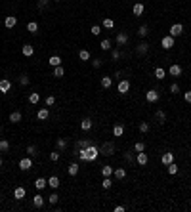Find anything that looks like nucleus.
<instances>
[{"label":"nucleus","instance_id":"obj_1","mask_svg":"<svg viewBox=\"0 0 191 212\" xmlns=\"http://www.w3.org/2000/svg\"><path fill=\"white\" fill-rule=\"evenodd\" d=\"M84 151H86V159H88V161H96L97 155H100V149H97L96 145H92V143H90Z\"/></svg>","mask_w":191,"mask_h":212},{"label":"nucleus","instance_id":"obj_2","mask_svg":"<svg viewBox=\"0 0 191 212\" xmlns=\"http://www.w3.org/2000/svg\"><path fill=\"white\" fill-rule=\"evenodd\" d=\"M113 151H115V145H113L111 141H105V143L101 145V149H100V153L107 155V157H111V155H113Z\"/></svg>","mask_w":191,"mask_h":212},{"label":"nucleus","instance_id":"obj_3","mask_svg":"<svg viewBox=\"0 0 191 212\" xmlns=\"http://www.w3.org/2000/svg\"><path fill=\"white\" fill-rule=\"evenodd\" d=\"M147 161H149V157H147V153H145V151L136 153V162H138L140 166H145V164H147Z\"/></svg>","mask_w":191,"mask_h":212},{"label":"nucleus","instance_id":"obj_4","mask_svg":"<svg viewBox=\"0 0 191 212\" xmlns=\"http://www.w3.org/2000/svg\"><path fill=\"white\" fill-rule=\"evenodd\" d=\"M182 33H183V25H182V23H174V25L170 27V37L176 38V37H180Z\"/></svg>","mask_w":191,"mask_h":212},{"label":"nucleus","instance_id":"obj_5","mask_svg":"<svg viewBox=\"0 0 191 212\" xmlns=\"http://www.w3.org/2000/svg\"><path fill=\"white\" fill-rule=\"evenodd\" d=\"M145 100L149 101V103H155V101H159V92H157V90H147V94H145Z\"/></svg>","mask_w":191,"mask_h":212},{"label":"nucleus","instance_id":"obj_6","mask_svg":"<svg viewBox=\"0 0 191 212\" xmlns=\"http://www.w3.org/2000/svg\"><path fill=\"white\" fill-rule=\"evenodd\" d=\"M161 46L164 48V50H170V48L174 46V37H170V34H168V37H164L161 40Z\"/></svg>","mask_w":191,"mask_h":212},{"label":"nucleus","instance_id":"obj_7","mask_svg":"<svg viewBox=\"0 0 191 212\" xmlns=\"http://www.w3.org/2000/svg\"><path fill=\"white\" fill-rule=\"evenodd\" d=\"M130 92V82L128 80H121L118 82V94H128Z\"/></svg>","mask_w":191,"mask_h":212},{"label":"nucleus","instance_id":"obj_8","mask_svg":"<svg viewBox=\"0 0 191 212\" xmlns=\"http://www.w3.org/2000/svg\"><path fill=\"white\" fill-rule=\"evenodd\" d=\"M31 166H33L31 157H25V159H21V161H19V168H21V170H29Z\"/></svg>","mask_w":191,"mask_h":212},{"label":"nucleus","instance_id":"obj_9","mask_svg":"<svg viewBox=\"0 0 191 212\" xmlns=\"http://www.w3.org/2000/svg\"><path fill=\"white\" fill-rule=\"evenodd\" d=\"M16 23H17V17L16 16H8V17L4 19V27H8V29H13Z\"/></svg>","mask_w":191,"mask_h":212},{"label":"nucleus","instance_id":"obj_10","mask_svg":"<svg viewBox=\"0 0 191 212\" xmlns=\"http://www.w3.org/2000/svg\"><path fill=\"white\" fill-rule=\"evenodd\" d=\"M10 88H12V82L8 79H2V80H0V92H2V94L10 92Z\"/></svg>","mask_w":191,"mask_h":212},{"label":"nucleus","instance_id":"obj_11","mask_svg":"<svg viewBox=\"0 0 191 212\" xmlns=\"http://www.w3.org/2000/svg\"><path fill=\"white\" fill-rule=\"evenodd\" d=\"M126 42H128V34H126V33H118L117 34V44L118 46H124Z\"/></svg>","mask_w":191,"mask_h":212},{"label":"nucleus","instance_id":"obj_12","mask_svg":"<svg viewBox=\"0 0 191 212\" xmlns=\"http://www.w3.org/2000/svg\"><path fill=\"white\" fill-rule=\"evenodd\" d=\"M143 4H141V2H136V4H134V8H132V13H134V16H141V13H143Z\"/></svg>","mask_w":191,"mask_h":212},{"label":"nucleus","instance_id":"obj_13","mask_svg":"<svg viewBox=\"0 0 191 212\" xmlns=\"http://www.w3.org/2000/svg\"><path fill=\"white\" fill-rule=\"evenodd\" d=\"M161 161H162V164H166V166H168L170 162H174V153H164Z\"/></svg>","mask_w":191,"mask_h":212},{"label":"nucleus","instance_id":"obj_14","mask_svg":"<svg viewBox=\"0 0 191 212\" xmlns=\"http://www.w3.org/2000/svg\"><path fill=\"white\" fill-rule=\"evenodd\" d=\"M147 50H149V44H147V42H140L138 48H136V52H138V54H141V55L147 54Z\"/></svg>","mask_w":191,"mask_h":212},{"label":"nucleus","instance_id":"obj_15","mask_svg":"<svg viewBox=\"0 0 191 212\" xmlns=\"http://www.w3.org/2000/svg\"><path fill=\"white\" fill-rule=\"evenodd\" d=\"M33 204H34V208H42V204H44V197H42V195H34Z\"/></svg>","mask_w":191,"mask_h":212},{"label":"nucleus","instance_id":"obj_16","mask_svg":"<svg viewBox=\"0 0 191 212\" xmlns=\"http://www.w3.org/2000/svg\"><path fill=\"white\" fill-rule=\"evenodd\" d=\"M90 128H92V121H90V118H82V121H80V130L88 132Z\"/></svg>","mask_w":191,"mask_h":212},{"label":"nucleus","instance_id":"obj_17","mask_svg":"<svg viewBox=\"0 0 191 212\" xmlns=\"http://www.w3.org/2000/svg\"><path fill=\"white\" fill-rule=\"evenodd\" d=\"M48 186V180H44V178H37V180H34V187H37V189H44Z\"/></svg>","mask_w":191,"mask_h":212},{"label":"nucleus","instance_id":"obj_18","mask_svg":"<svg viewBox=\"0 0 191 212\" xmlns=\"http://www.w3.org/2000/svg\"><path fill=\"white\" fill-rule=\"evenodd\" d=\"M122 134H124V126L122 124H115V126H113V136H122Z\"/></svg>","mask_w":191,"mask_h":212},{"label":"nucleus","instance_id":"obj_19","mask_svg":"<svg viewBox=\"0 0 191 212\" xmlns=\"http://www.w3.org/2000/svg\"><path fill=\"white\" fill-rule=\"evenodd\" d=\"M67 170H69V174H71V176H76V174H79V170H80V166L76 164V162H71Z\"/></svg>","mask_w":191,"mask_h":212},{"label":"nucleus","instance_id":"obj_20","mask_svg":"<svg viewBox=\"0 0 191 212\" xmlns=\"http://www.w3.org/2000/svg\"><path fill=\"white\" fill-rule=\"evenodd\" d=\"M168 73H170L172 76H180V75H182V67H180V65H170Z\"/></svg>","mask_w":191,"mask_h":212},{"label":"nucleus","instance_id":"obj_21","mask_svg":"<svg viewBox=\"0 0 191 212\" xmlns=\"http://www.w3.org/2000/svg\"><path fill=\"white\" fill-rule=\"evenodd\" d=\"M25 187H16V189H13V197H16V199H23V197H25Z\"/></svg>","mask_w":191,"mask_h":212},{"label":"nucleus","instance_id":"obj_22","mask_svg":"<svg viewBox=\"0 0 191 212\" xmlns=\"http://www.w3.org/2000/svg\"><path fill=\"white\" fill-rule=\"evenodd\" d=\"M113 174H115L117 180H122L126 178V168H117V170H113Z\"/></svg>","mask_w":191,"mask_h":212},{"label":"nucleus","instance_id":"obj_23","mask_svg":"<svg viewBox=\"0 0 191 212\" xmlns=\"http://www.w3.org/2000/svg\"><path fill=\"white\" fill-rule=\"evenodd\" d=\"M155 118H157V121H159L161 124H164V121H166V113H164V111H161V109H159L157 113H155Z\"/></svg>","mask_w":191,"mask_h":212},{"label":"nucleus","instance_id":"obj_24","mask_svg":"<svg viewBox=\"0 0 191 212\" xmlns=\"http://www.w3.org/2000/svg\"><path fill=\"white\" fill-rule=\"evenodd\" d=\"M48 186H50V187H59V178H58V176H50V180H48Z\"/></svg>","mask_w":191,"mask_h":212},{"label":"nucleus","instance_id":"obj_25","mask_svg":"<svg viewBox=\"0 0 191 212\" xmlns=\"http://www.w3.org/2000/svg\"><path fill=\"white\" fill-rule=\"evenodd\" d=\"M65 75V69H63L61 65H58V67H54V76L55 79H61V76Z\"/></svg>","mask_w":191,"mask_h":212},{"label":"nucleus","instance_id":"obj_26","mask_svg":"<svg viewBox=\"0 0 191 212\" xmlns=\"http://www.w3.org/2000/svg\"><path fill=\"white\" fill-rule=\"evenodd\" d=\"M10 122H21V111H13L10 115Z\"/></svg>","mask_w":191,"mask_h":212},{"label":"nucleus","instance_id":"obj_27","mask_svg":"<svg viewBox=\"0 0 191 212\" xmlns=\"http://www.w3.org/2000/svg\"><path fill=\"white\" fill-rule=\"evenodd\" d=\"M113 79L111 76H101V88H111Z\"/></svg>","mask_w":191,"mask_h":212},{"label":"nucleus","instance_id":"obj_28","mask_svg":"<svg viewBox=\"0 0 191 212\" xmlns=\"http://www.w3.org/2000/svg\"><path fill=\"white\" fill-rule=\"evenodd\" d=\"M29 101H31L33 105H37V103L40 101V94H38V92H33V94H29Z\"/></svg>","mask_w":191,"mask_h":212},{"label":"nucleus","instance_id":"obj_29","mask_svg":"<svg viewBox=\"0 0 191 212\" xmlns=\"http://www.w3.org/2000/svg\"><path fill=\"white\" fill-rule=\"evenodd\" d=\"M33 54H34V48H33L31 44H25V46H23V55H27V58H31Z\"/></svg>","mask_w":191,"mask_h":212},{"label":"nucleus","instance_id":"obj_30","mask_svg":"<svg viewBox=\"0 0 191 212\" xmlns=\"http://www.w3.org/2000/svg\"><path fill=\"white\" fill-rule=\"evenodd\" d=\"M27 31H29L31 34H37V33H38V25L34 23V21H31V23L27 25Z\"/></svg>","mask_w":191,"mask_h":212},{"label":"nucleus","instance_id":"obj_31","mask_svg":"<svg viewBox=\"0 0 191 212\" xmlns=\"http://www.w3.org/2000/svg\"><path fill=\"white\" fill-rule=\"evenodd\" d=\"M0 151H2V153L10 151V141L8 140H0Z\"/></svg>","mask_w":191,"mask_h":212},{"label":"nucleus","instance_id":"obj_32","mask_svg":"<svg viewBox=\"0 0 191 212\" xmlns=\"http://www.w3.org/2000/svg\"><path fill=\"white\" fill-rule=\"evenodd\" d=\"M100 48H101V50H105V52L111 50V40H109V38H103L101 44H100Z\"/></svg>","mask_w":191,"mask_h":212},{"label":"nucleus","instance_id":"obj_33","mask_svg":"<svg viewBox=\"0 0 191 212\" xmlns=\"http://www.w3.org/2000/svg\"><path fill=\"white\" fill-rule=\"evenodd\" d=\"M50 65H52V67L61 65V58H59V55H52V58H50Z\"/></svg>","mask_w":191,"mask_h":212},{"label":"nucleus","instance_id":"obj_34","mask_svg":"<svg viewBox=\"0 0 191 212\" xmlns=\"http://www.w3.org/2000/svg\"><path fill=\"white\" fill-rule=\"evenodd\" d=\"M103 27L105 29H113V27H115V21H113L111 17H105L103 19Z\"/></svg>","mask_w":191,"mask_h":212},{"label":"nucleus","instance_id":"obj_35","mask_svg":"<svg viewBox=\"0 0 191 212\" xmlns=\"http://www.w3.org/2000/svg\"><path fill=\"white\" fill-rule=\"evenodd\" d=\"M134 151H136V153L145 151V143H143V141H136V143H134Z\"/></svg>","mask_w":191,"mask_h":212},{"label":"nucleus","instance_id":"obj_36","mask_svg":"<svg viewBox=\"0 0 191 212\" xmlns=\"http://www.w3.org/2000/svg\"><path fill=\"white\" fill-rule=\"evenodd\" d=\"M164 69H162V67H157V69H155V76H157V79L159 80H162V79H164Z\"/></svg>","mask_w":191,"mask_h":212},{"label":"nucleus","instance_id":"obj_37","mask_svg":"<svg viewBox=\"0 0 191 212\" xmlns=\"http://www.w3.org/2000/svg\"><path fill=\"white\" fill-rule=\"evenodd\" d=\"M79 58H80L82 61H88V59H90V52H88V50H80V52H79Z\"/></svg>","mask_w":191,"mask_h":212},{"label":"nucleus","instance_id":"obj_38","mask_svg":"<svg viewBox=\"0 0 191 212\" xmlns=\"http://www.w3.org/2000/svg\"><path fill=\"white\" fill-rule=\"evenodd\" d=\"M48 115H50V111H48V109H40L38 111V118H40V121H46Z\"/></svg>","mask_w":191,"mask_h":212},{"label":"nucleus","instance_id":"obj_39","mask_svg":"<svg viewBox=\"0 0 191 212\" xmlns=\"http://www.w3.org/2000/svg\"><path fill=\"white\" fill-rule=\"evenodd\" d=\"M147 33H149V29H147V25H141L140 29H138V34H140L141 38H143V37H147Z\"/></svg>","mask_w":191,"mask_h":212},{"label":"nucleus","instance_id":"obj_40","mask_svg":"<svg viewBox=\"0 0 191 212\" xmlns=\"http://www.w3.org/2000/svg\"><path fill=\"white\" fill-rule=\"evenodd\" d=\"M166 170H168V174H170V176H174V174H178V166H176L174 162H170V164H168V168H166Z\"/></svg>","mask_w":191,"mask_h":212},{"label":"nucleus","instance_id":"obj_41","mask_svg":"<svg viewBox=\"0 0 191 212\" xmlns=\"http://www.w3.org/2000/svg\"><path fill=\"white\" fill-rule=\"evenodd\" d=\"M140 132L141 134H147V132H149V122H140Z\"/></svg>","mask_w":191,"mask_h":212},{"label":"nucleus","instance_id":"obj_42","mask_svg":"<svg viewBox=\"0 0 191 212\" xmlns=\"http://www.w3.org/2000/svg\"><path fill=\"white\" fill-rule=\"evenodd\" d=\"M101 174H103V176H111V174H113V168H111L109 164H105V166L101 168Z\"/></svg>","mask_w":191,"mask_h":212},{"label":"nucleus","instance_id":"obj_43","mask_svg":"<svg viewBox=\"0 0 191 212\" xmlns=\"http://www.w3.org/2000/svg\"><path fill=\"white\" fill-rule=\"evenodd\" d=\"M19 82H21V84H23V86H27V84H29V82H31V79H29V75H21V76H19Z\"/></svg>","mask_w":191,"mask_h":212},{"label":"nucleus","instance_id":"obj_44","mask_svg":"<svg viewBox=\"0 0 191 212\" xmlns=\"http://www.w3.org/2000/svg\"><path fill=\"white\" fill-rule=\"evenodd\" d=\"M101 187L103 189H109L111 187V178H109V176H105V180L101 182Z\"/></svg>","mask_w":191,"mask_h":212},{"label":"nucleus","instance_id":"obj_45","mask_svg":"<svg viewBox=\"0 0 191 212\" xmlns=\"http://www.w3.org/2000/svg\"><path fill=\"white\" fill-rule=\"evenodd\" d=\"M124 161L126 162H136V157H134V153H124Z\"/></svg>","mask_w":191,"mask_h":212},{"label":"nucleus","instance_id":"obj_46","mask_svg":"<svg viewBox=\"0 0 191 212\" xmlns=\"http://www.w3.org/2000/svg\"><path fill=\"white\" fill-rule=\"evenodd\" d=\"M88 145H90L88 140H82V141H79V143H76V147H79V149H86Z\"/></svg>","mask_w":191,"mask_h":212},{"label":"nucleus","instance_id":"obj_47","mask_svg":"<svg viewBox=\"0 0 191 212\" xmlns=\"http://www.w3.org/2000/svg\"><path fill=\"white\" fill-rule=\"evenodd\" d=\"M90 33L94 34V37H97V34L101 33V27H100V25H94V27H92V29H90Z\"/></svg>","mask_w":191,"mask_h":212},{"label":"nucleus","instance_id":"obj_48","mask_svg":"<svg viewBox=\"0 0 191 212\" xmlns=\"http://www.w3.org/2000/svg\"><path fill=\"white\" fill-rule=\"evenodd\" d=\"M27 155H29V157H34V155H37V147L29 145V147H27Z\"/></svg>","mask_w":191,"mask_h":212},{"label":"nucleus","instance_id":"obj_49","mask_svg":"<svg viewBox=\"0 0 191 212\" xmlns=\"http://www.w3.org/2000/svg\"><path fill=\"white\" fill-rule=\"evenodd\" d=\"M44 101H46V107H52V105L55 103V97H54V96H48Z\"/></svg>","mask_w":191,"mask_h":212},{"label":"nucleus","instance_id":"obj_50","mask_svg":"<svg viewBox=\"0 0 191 212\" xmlns=\"http://www.w3.org/2000/svg\"><path fill=\"white\" fill-rule=\"evenodd\" d=\"M65 147H67V141L63 140V138H59L58 140V149H65Z\"/></svg>","mask_w":191,"mask_h":212},{"label":"nucleus","instance_id":"obj_51","mask_svg":"<svg viewBox=\"0 0 191 212\" xmlns=\"http://www.w3.org/2000/svg\"><path fill=\"white\" fill-rule=\"evenodd\" d=\"M50 161H52V162H58V161H59V153H58V151L50 153Z\"/></svg>","mask_w":191,"mask_h":212},{"label":"nucleus","instance_id":"obj_52","mask_svg":"<svg viewBox=\"0 0 191 212\" xmlns=\"http://www.w3.org/2000/svg\"><path fill=\"white\" fill-rule=\"evenodd\" d=\"M58 201H59V197L55 195V193H52V195H50V204H55Z\"/></svg>","mask_w":191,"mask_h":212},{"label":"nucleus","instance_id":"obj_53","mask_svg":"<svg viewBox=\"0 0 191 212\" xmlns=\"http://www.w3.org/2000/svg\"><path fill=\"white\" fill-rule=\"evenodd\" d=\"M92 67H94V69L101 67V59H92Z\"/></svg>","mask_w":191,"mask_h":212},{"label":"nucleus","instance_id":"obj_54","mask_svg":"<svg viewBox=\"0 0 191 212\" xmlns=\"http://www.w3.org/2000/svg\"><path fill=\"white\" fill-rule=\"evenodd\" d=\"M170 92H172V94H178V92H180V86H178V84H172V86H170Z\"/></svg>","mask_w":191,"mask_h":212},{"label":"nucleus","instance_id":"obj_55","mask_svg":"<svg viewBox=\"0 0 191 212\" xmlns=\"http://www.w3.org/2000/svg\"><path fill=\"white\" fill-rule=\"evenodd\" d=\"M183 100H186L187 103H191V90H189V92H186V94H183Z\"/></svg>","mask_w":191,"mask_h":212},{"label":"nucleus","instance_id":"obj_56","mask_svg":"<svg viewBox=\"0 0 191 212\" xmlns=\"http://www.w3.org/2000/svg\"><path fill=\"white\" fill-rule=\"evenodd\" d=\"M48 2H50V0H38V8H46Z\"/></svg>","mask_w":191,"mask_h":212},{"label":"nucleus","instance_id":"obj_57","mask_svg":"<svg viewBox=\"0 0 191 212\" xmlns=\"http://www.w3.org/2000/svg\"><path fill=\"white\" fill-rule=\"evenodd\" d=\"M113 59H118V58H121V52H118V50H113Z\"/></svg>","mask_w":191,"mask_h":212},{"label":"nucleus","instance_id":"obj_58","mask_svg":"<svg viewBox=\"0 0 191 212\" xmlns=\"http://www.w3.org/2000/svg\"><path fill=\"white\" fill-rule=\"evenodd\" d=\"M126 208L124 207H121V204H118V207H115V212H124Z\"/></svg>","mask_w":191,"mask_h":212},{"label":"nucleus","instance_id":"obj_59","mask_svg":"<svg viewBox=\"0 0 191 212\" xmlns=\"http://www.w3.org/2000/svg\"><path fill=\"white\" fill-rule=\"evenodd\" d=\"M2 162H4V161H2V157H0V166H2Z\"/></svg>","mask_w":191,"mask_h":212},{"label":"nucleus","instance_id":"obj_60","mask_svg":"<svg viewBox=\"0 0 191 212\" xmlns=\"http://www.w3.org/2000/svg\"><path fill=\"white\" fill-rule=\"evenodd\" d=\"M0 203H2V195H0Z\"/></svg>","mask_w":191,"mask_h":212},{"label":"nucleus","instance_id":"obj_61","mask_svg":"<svg viewBox=\"0 0 191 212\" xmlns=\"http://www.w3.org/2000/svg\"><path fill=\"white\" fill-rule=\"evenodd\" d=\"M55 2H61V0H55Z\"/></svg>","mask_w":191,"mask_h":212}]
</instances>
